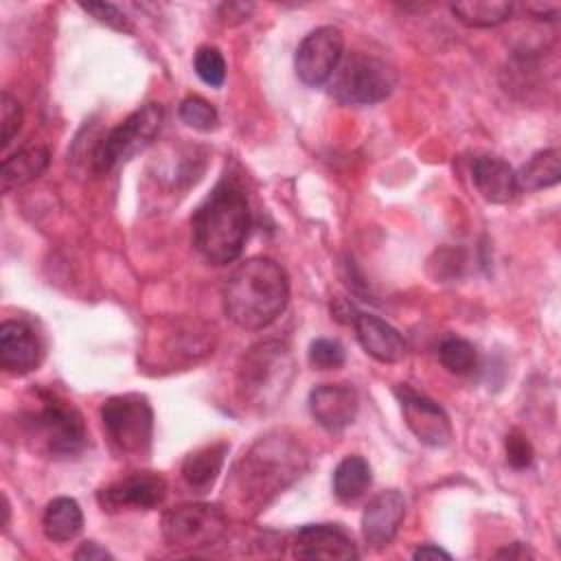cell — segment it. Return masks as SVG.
<instances>
[{
  "mask_svg": "<svg viewBox=\"0 0 561 561\" xmlns=\"http://www.w3.org/2000/svg\"><path fill=\"white\" fill-rule=\"evenodd\" d=\"M307 467V454L302 445L294 440V436L285 434H267L261 436L234 465L230 484L232 502L252 513L261 511L274 495L283 493Z\"/></svg>",
  "mask_w": 561,
  "mask_h": 561,
  "instance_id": "cell-1",
  "label": "cell"
},
{
  "mask_svg": "<svg viewBox=\"0 0 561 561\" xmlns=\"http://www.w3.org/2000/svg\"><path fill=\"white\" fill-rule=\"evenodd\" d=\"M224 311L245 331L270 327L289 302L287 272L267 256L239 263L224 285Z\"/></svg>",
  "mask_w": 561,
  "mask_h": 561,
  "instance_id": "cell-2",
  "label": "cell"
},
{
  "mask_svg": "<svg viewBox=\"0 0 561 561\" xmlns=\"http://www.w3.org/2000/svg\"><path fill=\"white\" fill-rule=\"evenodd\" d=\"M250 224V204L243 188L224 178L191 217L193 243L208 263L228 265L241 256Z\"/></svg>",
  "mask_w": 561,
  "mask_h": 561,
  "instance_id": "cell-3",
  "label": "cell"
},
{
  "mask_svg": "<svg viewBox=\"0 0 561 561\" xmlns=\"http://www.w3.org/2000/svg\"><path fill=\"white\" fill-rule=\"evenodd\" d=\"M294 379V359L289 346L278 340L254 344L241 359L237 373V392L243 405L267 410L276 405Z\"/></svg>",
  "mask_w": 561,
  "mask_h": 561,
  "instance_id": "cell-4",
  "label": "cell"
},
{
  "mask_svg": "<svg viewBox=\"0 0 561 561\" xmlns=\"http://www.w3.org/2000/svg\"><path fill=\"white\" fill-rule=\"evenodd\" d=\"M24 430L35 447L53 458L77 456L88 443L81 412L50 390L35 392V405L24 414Z\"/></svg>",
  "mask_w": 561,
  "mask_h": 561,
  "instance_id": "cell-5",
  "label": "cell"
},
{
  "mask_svg": "<svg viewBox=\"0 0 561 561\" xmlns=\"http://www.w3.org/2000/svg\"><path fill=\"white\" fill-rule=\"evenodd\" d=\"M101 423L118 454L145 456L153 436V410L138 392L114 394L101 405Z\"/></svg>",
  "mask_w": 561,
  "mask_h": 561,
  "instance_id": "cell-6",
  "label": "cell"
},
{
  "mask_svg": "<svg viewBox=\"0 0 561 561\" xmlns=\"http://www.w3.org/2000/svg\"><path fill=\"white\" fill-rule=\"evenodd\" d=\"M162 105L145 103L136 112H131L125 121H121L105 138L96 145L92 156V167L99 175H105L131 160L136 153L145 151L162 127Z\"/></svg>",
  "mask_w": 561,
  "mask_h": 561,
  "instance_id": "cell-7",
  "label": "cell"
},
{
  "mask_svg": "<svg viewBox=\"0 0 561 561\" xmlns=\"http://www.w3.org/2000/svg\"><path fill=\"white\" fill-rule=\"evenodd\" d=\"M397 85V72L379 57L353 53L331 77V94L344 105H375Z\"/></svg>",
  "mask_w": 561,
  "mask_h": 561,
  "instance_id": "cell-8",
  "label": "cell"
},
{
  "mask_svg": "<svg viewBox=\"0 0 561 561\" xmlns=\"http://www.w3.org/2000/svg\"><path fill=\"white\" fill-rule=\"evenodd\" d=\"M228 526L224 508L215 504H180L164 513L162 537L167 546L182 550H197L217 543Z\"/></svg>",
  "mask_w": 561,
  "mask_h": 561,
  "instance_id": "cell-9",
  "label": "cell"
},
{
  "mask_svg": "<svg viewBox=\"0 0 561 561\" xmlns=\"http://www.w3.org/2000/svg\"><path fill=\"white\" fill-rule=\"evenodd\" d=\"M344 53V35L337 26H318L309 31L296 48L294 68L305 85L318 88L331 81Z\"/></svg>",
  "mask_w": 561,
  "mask_h": 561,
  "instance_id": "cell-10",
  "label": "cell"
},
{
  "mask_svg": "<svg viewBox=\"0 0 561 561\" xmlns=\"http://www.w3.org/2000/svg\"><path fill=\"white\" fill-rule=\"evenodd\" d=\"M394 394L401 403V412L410 432L427 447H447L454 438V430L447 412L423 392H416L408 383H399Z\"/></svg>",
  "mask_w": 561,
  "mask_h": 561,
  "instance_id": "cell-11",
  "label": "cell"
},
{
  "mask_svg": "<svg viewBox=\"0 0 561 561\" xmlns=\"http://www.w3.org/2000/svg\"><path fill=\"white\" fill-rule=\"evenodd\" d=\"M164 497H167V482L162 476L153 471H138V473L125 476L96 493V500L103 506V511H121V508L151 511L160 506Z\"/></svg>",
  "mask_w": 561,
  "mask_h": 561,
  "instance_id": "cell-12",
  "label": "cell"
},
{
  "mask_svg": "<svg viewBox=\"0 0 561 561\" xmlns=\"http://www.w3.org/2000/svg\"><path fill=\"white\" fill-rule=\"evenodd\" d=\"M291 552L298 559H357L351 533L340 524H307L296 530Z\"/></svg>",
  "mask_w": 561,
  "mask_h": 561,
  "instance_id": "cell-13",
  "label": "cell"
},
{
  "mask_svg": "<svg viewBox=\"0 0 561 561\" xmlns=\"http://www.w3.org/2000/svg\"><path fill=\"white\" fill-rule=\"evenodd\" d=\"M309 412L313 421L331 434L346 430L359 408L357 390L351 383H322L309 392Z\"/></svg>",
  "mask_w": 561,
  "mask_h": 561,
  "instance_id": "cell-14",
  "label": "cell"
},
{
  "mask_svg": "<svg viewBox=\"0 0 561 561\" xmlns=\"http://www.w3.org/2000/svg\"><path fill=\"white\" fill-rule=\"evenodd\" d=\"M403 517H405V500L397 489L377 493L366 504L362 515L364 541L375 550L386 548L399 533Z\"/></svg>",
  "mask_w": 561,
  "mask_h": 561,
  "instance_id": "cell-15",
  "label": "cell"
},
{
  "mask_svg": "<svg viewBox=\"0 0 561 561\" xmlns=\"http://www.w3.org/2000/svg\"><path fill=\"white\" fill-rule=\"evenodd\" d=\"M42 346L35 331L20 320L0 324V364L11 375H26L37 368Z\"/></svg>",
  "mask_w": 561,
  "mask_h": 561,
  "instance_id": "cell-16",
  "label": "cell"
},
{
  "mask_svg": "<svg viewBox=\"0 0 561 561\" xmlns=\"http://www.w3.org/2000/svg\"><path fill=\"white\" fill-rule=\"evenodd\" d=\"M353 329L362 348L381 364H397L408 355V344L403 335L379 316L357 311Z\"/></svg>",
  "mask_w": 561,
  "mask_h": 561,
  "instance_id": "cell-17",
  "label": "cell"
},
{
  "mask_svg": "<svg viewBox=\"0 0 561 561\" xmlns=\"http://www.w3.org/2000/svg\"><path fill=\"white\" fill-rule=\"evenodd\" d=\"M471 178L478 193L489 204H506L519 191L513 167L495 156L476 158L471 164Z\"/></svg>",
  "mask_w": 561,
  "mask_h": 561,
  "instance_id": "cell-18",
  "label": "cell"
},
{
  "mask_svg": "<svg viewBox=\"0 0 561 561\" xmlns=\"http://www.w3.org/2000/svg\"><path fill=\"white\" fill-rule=\"evenodd\" d=\"M50 162V151L46 145H26L2 160L0 186L2 193H11L33 180H37Z\"/></svg>",
  "mask_w": 561,
  "mask_h": 561,
  "instance_id": "cell-19",
  "label": "cell"
},
{
  "mask_svg": "<svg viewBox=\"0 0 561 561\" xmlns=\"http://www.w3.org/2000/svg\"><path fill=\"white\" fill-rule=\"evenodd\" d=\"M228 449H230L228 443H213L191 451L182 462L184 482L197 493L208 491L215 484L217 476L221 473Z\"/></svg>",
  "mask_w": 561,
  "mask_h": 561,
  "instance_id": "cell-20",
  "label": "cell"
},
{
  "mask_svg": "<svg viewBox=\"0 0 561 561\" xmlns=\"http://www.w3.org/2000/svg\"><path fill=\"white\" fill-rule=\"evenodd\" d=\"M44 535L55 541L64 543L75 539L83 528V513L72 497H55L46 504L42 515Z\"/></svg>",
  "mask_w": 561,
  "mask_h": 561,
  "instance_id": "cell-21",
  "label": "cell"
},
{
  "mask_svg": "<svg viewBox=\"0 0 561 561\" xmlns=\"http://www.w3.org/2000/svg\"><path fill=\"white\" fill-rule=\"evenodd\" d=\"M517 188L522 191H541L550 188L561 180V151L557 147L537 151L528 162L515 171Z\"/></svg>",
  "mask_w": 561,
  "mask_h": 561,
  "instance_id": "cell-22",
  "label": "cell"
},
{
  "mask_svg": "<svg viewBox=\"0 0 561 561\" xmlns=\"http://www.w3.org/2000/svg\"><path fill=\"white\" fill-rule=\"evenodd\" d=\"M370 482V465L357 454L342 458L333 471V493L340 502H355L368 491Z\"/></svg>",
  "mask_w": 561,
  "mask_h": 561,
  "instance_id": "cell-23",
  "label": "cell"
},
{
  "mask_svg": "<svg viewBox=\"0 0 561 561\" xmlns=\"http://www.w3.org/2000/svg\"><path fill=\"white\" fill-rule=\"evenodd\" d=\"M458 22L471 28H491L513 15V2L506 0H467L449 7Z\"/></svg>",
  "mask_w": 561,
  "mask_h": 561,
  "instance_id": "cell-24",
  "label": "cell"
},
{
  "mask_svg": "<svg viewBox=\"0 0 561 561\" xmlns=\"http://www.w3.org/2000/svg\"><path fill=\"white\" fill-rule=\"evenodd\" d=\"M438 359L451 375H469L478 366L476 346L456 335H449L438 344Z\"/></svg>",
  "mask_w": 561,
  "mask_h": 561,
  "instance_id": "cell-25",
  "label": "cell"
},
{
  "mask_svg": "<svg viewBox=\"0 0 561 561\" xmlns=\"http://www.w3.org/2000/svg\"><path fill=\"white\" fill-rule=\"evenodd\" d=\"M180 121L197 131H210L217 127L219 123V114L215 110L213 103H208L206 99L197 96V94H188L182 99L180 107H178Z\"/></svg>",
  "mask_w": 561,
  "mask_h": 561,
  "instance_id": "cell-26",
  "label": "cell"
},
{
  "mask_svg": "<svg viewBox=\"0 0 561 561\" xmlns=\"http://www.w3.org/2000/svg\"><path fill=\"white\" fill-rule=\"evenodd\" d=\"M197 77L210 85V88H221L226 81V59L219 48L215 46H199L193 59Z\"/></svg>",
  "mask_w": 561,
  "mask_h": 561,
  "instance_id": "cell-27",
  "label": "cell"
},
{
  "mask_svg": "<svg viewBox=\"0 0 561 561\" xmlns=\"http://www.w3.org/2000/svg\"><path fill=\"white\" fill-rule=\"evenodd\" d=\"M346 351L337 340L318 337L309 344V364L318 370H335L344 364Z\"/></svg>",
  "mask_w": 561,
  "mask_h": 561,
  "instance_id": "cell-28",
  "label": "cell"
},
{
  "mask_svg": "<svg viewBox=\"0 0 561 561\" xmlns=\"http://www.w3.org/2000/svg\"><path fill=\"white\" fill-rule=\"evenodd\" d=\"M22 121H24V112H22V105L18 103V99H13L7 90L2 92V99H0V145L2 149L9 147V142L18 136L20 127H22Z\"/></svg>",
  "mask_w": 561,
  "mask_h": 561,
  "instance_id": "cell-29",
  "label": "cell"
},
{
  "mask_svg": "<svg viewBox=\"0 0 561 561\" xmlns=\"http://www.w3.org/2000/svg\"><path fill=\"white\" fill-rule=\"evenodd\" d=\"M81 9L85 13H90L96 22L114 28V31H129V20L127 15L116 7V4H110V2H83Z\"/></svg>",
  "mask_w": 561,
  "mask_h": 561,
  "instance_id": "cell-30",
  "label": "cell"
},
{
  "mask_svg": "<svg viewBox=\"0 0 561 561\" xmlns=\"http://www.w3.org/2000/svg\"><path fill=\"white\" fill-rule=\"evenodd\" d=\"M504 449H506V462L513 469H526L533 465L535 451L533 445L528 443V438L519 432H508L506 440H504Z\"/></svg>",
  "mask_w": 561,
  "mask_h": 561,
  "instance_id": "cell-31",
  "label": "cell"
},
{
  "mask_svg": "<svg viewBox=\"0 0 561 561\" xmlns=\"http://www.w3.org/2000/svg\"><path fill=\"white\" fill-rule=\"evenodd\" d=\"M254 11V4H245V2H226L219 7V18L226 24H241L250 18V13Z\"/></svg>",
  "mask_w": 561,
  "mask_h": 561,
  "instance_id": "cell-32",
  "label": "cell"
},
{
  "mask_svg": "<svg viewBox=\"0 0 561 561\" xmlns=\"http://www.w3.org/2000/svg\"><path fill=\"white\" fill-rule=\"evenodd\" d=\"M526 13H530L535 20H546V22H554L559 11H561V4L559 2H548V0H535V2H526L524 4Z\"/></svg>",
  "mask_w": 561,
  "mask_h": 561,
  "instance_id": "cell-33",
  "label": "cell"
},
{
  "mask_svg": "<svg viewBox=\"0 0 561 561\" xmlns=\"http://www.w3.org/2000/svg\"><path fill=\"white\" fill-rule=\"evenodd\" d=\"M75 559H79V561H103V559H114V557H112V552H107L96 541H83L79 546V550L75 552Z\"/></svg>",
  "mask_w": 561,
  "mask_h": 561,
  "instance_id": "cell-34",
  "label": "cell"
},
{
  "mask_svg": "<svg viewBox=\"0 0 561 561\" xmlns=\"http://www.w3.org/2000/svg\"><path fill=\"white\" fill-rule=\"evenodd\" d=\"M331 313L335 320L344 322V324H353L355 316H357V309L353 307V302H348L346 298H335L331 302Z\"/></svg>",
  "mask_w": 561,
  "mask_h": 561,
  "instance_id": "cell-35",
  "label": "cell"
},
{
  "mask_svg": "<svg viewBox=\"0 0 561 561\" xmlns=\"http://www.w3.org/2000/svg\"><path fill=\"white\" fill-rule=\"evenodd\" d=\"M412 557H414V559H451L449 552H445L443 548L432 546V543L419 546V548L412 552Z\"/></svg>",
  "mask_w": 561,
  "mask_h": 561,
  "instance_id": "cell-36",
  "label": "cell"
},
{
  "mask_svg": "<svg viewBox=\"0 0 561 561\" xmlns=\"http://www.w3.org/2000/svg\"><path fill=\"white\" fill-rule=\"evenodd\" d=\"M495 557H508V559H524V557H533V552L528 548H524V543H513L511 548L500 550Z\"/></svg>",
  "mask_w": 561,
  "mask_h": 561,
  "instance_id": "cell-37",
  "label": "cell"
}]
</instances>
